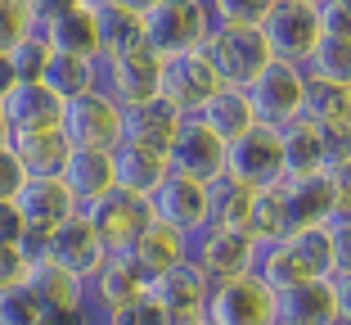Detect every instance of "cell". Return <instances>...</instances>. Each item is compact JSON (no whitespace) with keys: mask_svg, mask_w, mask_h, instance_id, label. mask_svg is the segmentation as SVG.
Masks as SVG:
<instances>
[{"mask_svg":"<svg viewBox=\"0 0 351 325\" xmlns=\"http://www.w3.org/2000/svg\"><path fill=\"white\" fill-rule=\"evenodd\" d=\"M140 23H145V50L158 63L189 54V50H203L207 32H212L207 0H158Z\"/></svg>","mask_w":351,"mask_h":325,"instance_id":"1","label":"cell"},{"mask_svg":"<svg viewBox=\"0 0 351 325\" xmlns=\"http://www.w3.org/2000/svg\"><path fill=\"white\" fill-rule=\"evenodd\" d=\"M351 321V276L302 280L275 294V325H338Z\"/></svg>","mask_w":351,"mask_h":325,"instance_id":"2","label":"cell"},{"mask_svg":"<svg viewBox=\"0 0 351 325\" xmlns=\"http://www.w3.org/2000/svg\"><path fill=\"white\" fill-rule=\"evenodd\" d=\"M248 104L257 113V126H289L302 117V100H306V73L298 63H284V59H270L257 77L248 82Z\"/></svg>","mask_w":351,"mask_h":325,"instance_id":"3","label":"cell"},{"mask_svg":"<svg viewBox=\"0 0 351 325\" xmlns=\"http://www.w3.org/2000/svg\"><path fill=\"white\" fill-rule=\"evenodd\" d=\"M59 131L68 136L73 149H99V154H113V149L122 145V109L95 86V91H86V95H77V100L63 104Z\"/></svg>","mask_w":351,"mask_h":325,"instance_id":"4","label":"cell"},{"mask_svg":"<svg viewBox=\"0 0 351 325\" xmlns=\"http://www.w3.org/2000/svg\"><path fill=\"white\" fill-rule=\"evenodd\" d=\"M207 325H275V294L252 271L217 280L203 303Z\"/></svg>","mask_w":351,"mask_h":325,"instance_id":"5","label":"cell"},{"mask_svg":"<svg viewBox=\"0 0 351 325\" xmlns=\"http://www.w3.org/2000/svg\"><path fill=\"white\" fill-rule=\"evenodd\" d=\"M203 54L217 68L221 86H239V91H248V82L270 63L261 27H212L203 41Z\"/></svg>","mask_w":351,"mask_h":325,"instance_id":"6","label":"cell"},{"mask_svg":"<svg viewBox=\"0 0 351 325\" xmlns=\"http://www.w3.org/2000/svg\"><path fill=\"white\" fill-rule=\"evenodd\" d=\"M279 194H284V212H289V235H298V231H315L329 217L347 212L351 186L329 177V172H320V177L279 181Z\"/></svg>","mask_w":351,"mask_h":325,"instance_id":"7","label":"cell"},{"mask_svg":"<svg viewBox=\"0 0 351 325\" xmlns=\"http://www.w3.org/2000/svg\"><path fill=\"white\" fill-rule=\"evenodd\" d=\"M252 253H257V240H252L248 231L203 226L198 235H189V262L198 267V276H203L207 284L252 271Z\"/></svg>","mask_w":351,"mask_h":325,"instance_id":"8","label":"cell"},{"mask_svg":"<svg viewBox=\"0 0 351 325\" xmlns=\"http://www.w3.org/2000/svg\"><path fill=\"white\" fill-rule=\"evenodd\" d=\"M207 289L212 284L198 276V267L189 262H171L167 271L149 276L145 280V298L167 316V325H185V321H198L203 316V303H207Z\"/></svg>","mask_w":351,"mask_h":325,"instance_id":"9","label":"cell"},{"mask_svg":"<svg viewBox=\"0 0 351 325\" xmlns=\"http://www.w3.org/2000/svg\"><path fill=\"white\" fill-rule=\"evenodd\" d=\"M217 91H221V77H217V68L207 63L203 50H189V54H176V59H162L158 95H162L171 109H180L185 117H194Z\"/></svg>","mask_w":351,"mask_h":325,"instance_id":"10","label":"cell"},{"mask_svg":"<svg viewBox=\"0 0 351 325\" xmlns=\"http://www.w3.org/2000/svg\"><path fill=\"white\" fill-rule=\"evenodd\" d=\"M234 186L248 190H270L284 181V163H279V140L270 126H252L248 136H239L234 145H226V172Z\"/></svg>","mask_w":351,"mask_h":325,"instance_id":"11","label":"cell"},{"mask_svg":"<svg viewBox=\"0 0 351 325\" xmlns=\"http://www.w3.org/2000/svg\"><path fill=\"white\" fill-rule=\"evenodd\" d=\"M158 77H162V63H158L149 50L99 59V91L108 95L117 109H135V104L158 100Z\"/></svg>","mask_w":351,"mask_h":325,"instance_id":"12","label":"cell"},{"mask_svg":"<svg viewBox=\"0 0 351 325\" xmlns=\"http://www.w3.org/2000/svg\"><path fill=\"white\" fill-rule=\"evenodd\" d=\"M275 140H279V163H284V181L320 177V172H329L333 154L351 149V140H329L320 126H311L306 117H298V122H289V126H279Z\"/></svg>","mask_w":351,"mask_h":325,"instance_id":"13","label":"cell"},{"mask_svg":"<svg viewBox=\"0 0 351 325\" xmlns=\"http://www.w3.org/2000/svg\"><path fill=\"white\" fill-rule=\"evenodd\" d=\"M45 258L63 271H73L77 280H90L113 253L104 249V240L95 235V226L86 221V212H73L68 221H59L50 235H45Z\"/></svg>","mask_w":351,"mask_h":325,"instance_id":"14","label":"cell"},{"mask_svg":"<svg viewBox=\"0 0 351 325\" xmlns=\"http://www.w3.org/2000/svg\"><path fill=\"white\" fill-rule=\"evenodd\" d=\"M167 172L189 177V181H198V186H212V181L226 172V145H221L198 117H185L180 131H176V140H171V149H167Z\"/></svg>","mask_w":351,"mask_h":325,"instance_id":"15","label":"cell"},{"mask_svg":"<svg viewBox=\"0 0 351 325\" xmlns=\"http://www.w3.org/2000/svg\"><path fill=\"white\" fill-rule=\"evenodd\" d=\"M145 208L154 221H162V226H171V231H180L189 240V235H198L207 226V186L167 172L162 186L145 199Z\"/></svg>","mask_w":351,"mask_h":325,"instance_id":"16","label":"cell"},{"mask_svg":"<svg viewBox=\"0 0 351 325\" xmlns=\"http://www.w3.org/2000/svg\"><path fill=\"white\" fill-rule=\"evenodd\" d=\"M261 41H266L270 59H284V63H306V54L320 45V23H315V10L306 5H289L279 0L270 19L261 23Z\"/></svg>","mask_w":351,"mask_h":325,"instance_id":"17","label":"cell"},{"mask_svg":"<svg viewBox=\"0 0 351 325\" xmlns=\"http://www.w3.org/2000/svg\"><path fill=\"white\" fill-rule=\"evenodd\" d=\"M27 294L36 298L41 316H54V321H77V316H90L86 312V280H77L73 271L54 267L50 258L27 267Z\"/></svg>","mask_w":351,"mask_h":325,"instance_id":"18","label":"cell"},{"mask_svg":"<svg viewBox=\"0 0 351 325\" xmlns=\"http://www.w3.org/2000/svg\"><path fill=\"white\" fill-rule=\"evenodd\" d=\"M86 221L95 226V235L104 240V249L108 253H122L126 244L135 240V235L149 226V208L145 199H131V194H104L99 203H90V208H82Z\"/></svg>","mask_w":351,"mask_h":325,"instance_id":"19","label":"cell"},{"mask_svg":"<svg viewBox=\"0 0 351 325\" xmlns=\"http://www.w3.org/2000/svg\"><path fill=\"white\" fill-rule=\"evenodd\" d=\"M113 258H122L131 271H140V276L149 280V276L167 271L171 262H185V258H189V240H185L180 231H171V226H162V221L149 217L145 231L135 235V240L126 244L122 253H113Z\"/></svg>","mask_w":351,"mask_h":325,"instance_id":"20","label":"cell"},{"mask_svg":"<svg viewBox=\"0 0 351 325\" xmlns=\"http://www.w3.org/2000/svg\"><path fill=\"white\" fill-rule=\"evenodd\" d=\"M14 208H19L23 226H32V231H54L59 221H68L73 212H82L73 203V194L63 190L59 177H27L23 190L14 194Z\"/></svg>","mask_w":351,"mask_h":325,"instance_id":"21","label":"cell"},{"mask_svg":"<svg viewBox=\"0 0 351 325\" xmlns=\"http://www.w3.org/2000/svg\"><path fill=\"white\" fill-rule=\"evenodd\" d=\"M180 122H185V113L171 109L162 95L149 100V104L122 109V145H140V149H154V154H167L176 131H180Z\"/></svg>","mask_w":351,"mask_h":325,"instance_id":"22","label":"cell"},{"mask_svg":"<svg viewBox=\"0 0 351 325\" xmlns=\"http://www.w3.org/2000/svg\"><path fill=\"white\" fill-rule=\"evenodd\" d=\"M63 190L73 194L77 208H90L104 194H113V154H99V149H73L59 168Z\"/></svg>","mask_w":351,"mask_h":325,"instance_id":"23","label":"cell"},{"mask_svg":"<svg viewBox=\"0 0 351 325\" xmlns=\"http://www.w3.org/2000/svg\"><path fill=\"white\" fill-rule=\"evenodd\" d=\"M41 41L50 45V54H73V59L99 63V19H95V5H77V10L50 19L41 27Z\"/></svg>","mask_w":351,"mask_h":325,"instance_id":"24","label":"cell"},{"mask_svg":"<svg viewBox=\"0 0 351 325\" xmlns=\"http://www.w3.org/2000/svg\"><path fill=\"white\" fill-rule=\"evenodd\" d=\"M140 294H145V276L131 271L122 258H108V262L86 280V312H90L95 321H104L108 312L126 307L131 298H140Z\"/></svg>","mask_w":351,"mask_h":325,"instance_id":"25","label":"cell"},{"mask_svg":"<svg viewBox=\"0 0 351 325\" xmlns=\"http://www.w3.org/2000/svg\"><path fill=\"white\" fill-rule=\"evenodd\" d=\"M10 154L23 163L27 177H59L63 158L73 154L68 136H63L59 126H32V131H10Z\"/></svg>","mask_w":351,"mask_h":325,"instance_id":"26","label":"cell"},{"mask_svg":"<svg viewBox=\"0 0 351 325\" xmlns=\"http://www.w3.org/2000/svg\"><path fill=\"white\" fill-rule=\"evenodd\" d=\"M167 177V154L140 145H117L113 149V190L131 194V199H149Z\"/></svg>","mask_w":351,"mask_h":325,"instance_id":"27","label":"cell"},{"mask_svg":"<svg viewBox=\"0 0 351 325\" xmlns=\"http://www.w3.org/2000/svg\"><path fill=\"white\" fill-rule=\"evenodd\" d=\"M302 117H306L311 126H320L329 140H351V86L306 82Z\"/></svg>","mask_w":351,"mask_h":325,"instance_id":"28","label":"cell"},{"mask_svg":"<svg viewBox=\"0 0 351 325\" xmlns=\"http://www.w3.org/2000/svg\"><path fill=\"white\" fill-rule=\"evenodd\" d=\"M194 117L221 140V145H234L239 136H248L252 126H257V113H252L248 95L239 91V86H221V91L212 95V100H207Z\"/></svg>","mask_w":351,"mask_h":325,"instance_id":"29","label":"cell"},{"mask_svg":"<svg viewBox=\"0 0 351 325\" xmlns=\"http://www.w3.org/2000/svg\"><path fill=\"white\" fill-rule=\"evenodd\" d=\"M0 109H5V122H10V131H32V126H59V95L50 91V86L41 82H27V86H14L5 100H0Z\"/></svg>","mask_w":351,"mask_h":325,"instance_id":"30","label":"cell"},{"mask_svg":"<svg viewBox=\"0 0 351 325\" xmlns=\"http://www.w3.org/2000/svg\"><path fill=\"white\" fill-rule=\"evenodd\" d=\"M252 276L266 284L270 294H279V289H293V284H302V280H315V276L302 267V258H298V249H293V240L257 244V253H252Z\"/></svg>","mask_w":351,"mask_h":325,"instance_id":"31","label":"cell"},{"mask_svg":"<svg viewBox=\"0 0 351 325\" xmlns=\"http://www.w3.org/2000/svg\"><path fill=\"white\" fill-rule=\"evenodd\" d=\"M95 19H99V59H117V54L145 50V23L135 14L117 10V5H95Z\"/></svg>","mask_w":351,"mask_h":325,"instance_id":"32","label":"cell"},{"mask_svg":"<svg viewBox=\"0 0 351 325\" xmlns=\"http://www.w3.org/2000/svg\"><path fill=\"white\" fill-rule=\"evenodd\" d=\"M257 190L234 186L230 177H217L207 186V226H226V231H248V212Z\"/></svg>","mask_w":351,"mask_h":325,"instance_id":"33","label":"cell"},{"mask_svg":"<svg viewBox=\"0 0 351 325\" xmlns=\"http://www.w3.org/2000/svg\"><path fill=\"white\" fill-rule=\"evenodd\" d=\"M41 86H50V91L59 95V104H68V100H77V95H86V91L99 86V63L95 59H73V54H50Z\"/></svg>","mask_w":351,"mask_h":325,"instance_id":"34","label":"cell"},{"mask_svg":"<svg viewBox=\"0 0 351 325\" xmlns=\"http://www.w3.org/2000/svg\"><path fill=\"white\" fill-rule=\"evenodd\" d=\"M306 82H333V86H351V41L338 36H320V45L306 54L302 63Z\"/></svg>","mask_w":351,"mask_h":325,"instance_id":"35","label":"cell"},{"mask_svg":"<svg viewBox=\"0 0 351 325\" xmlns=\"http://www.w3.org/2000/svg\"><path fill=\"white\" fill-rule=\"evenodd\" d=\"M248 235H252L257 244L289 240V212H284V194H279V186H270V190H257V194H252Z\"/></svg>","mask_w":351,"mask_h":325,"instance_id":"36","label":"cell"},{"mask_svg":"<svg viewBox=\"0 0 351 325\" xmlns=\"http://www.w3.org/2000/svg\"><path fill=\"white\" fill-rule=\"evenodd\" d=\"M279 0H207L212 27H261Z\"/></svg>","mask_w":351,"mask_h":325,"instance_id":"37","label":"cell"},{"mask_svg":"<svg viewBox=\"0 0 351 325\" xmlns=\"http://www.w3.org/2000/svg\"><path fill=\"white\" fill-rule=\"evenodd\" d=\"M45 63H50V45L41 41V32H27L19 45L10 50V68H14V82H41L45 77Z\"/></svg>","mask_w":351,"mask_h":325,"instance_id":"38","label":"cell"},{"mask_svg":"<svg viewBox=\"0 0 351 325\" xmlns=\"http://www.w3.org/2000/svg\"><path fill=\"white\" fill-rule=\"evenodd\" d=\"M36 321H41V307L27 294V284L0 289V325H36Z\"/></svg>","mask_w":351,"mask_h":325,"instance_id":"39","label":"cell"},{"mask_svg":"<svg viewBox=\"0 0 351 325\" xmlns=\"http://www.w3.org/2000/svg\"><path fill=\"white\" fill-rule=\"evenodd\" d=\"M27 32H36V27H32L23 0H0V54H10Z\"/></svg>","mask_w":351,"mask_h":325,"instance_id":"40","label":"cell"},{"mask_svg":"<svg viewBox=\"0 0 351 325\" xmlns=\"http://www.w3.org/2000/svg\"><path fill=\"white\" fill-rule=\"evenodd\" d=\"M315 23H320V36L351 41V0H320L315 5Z\"/></svg>","mask_w":351,"mask_h":325,"instance_id":"41","label":"cell"},{"mask_svg":"<svg viewBox=\"0 0 351 325\" xmlns=\"http://www.w3.org/2000/svg\"><path fill=\"white\" fill-rule=\"evenodd\" d=\"M104 325H167V316L158 312V307L149 303L145 294H140V298H131L126 307L108 312V316H104Z\"/></svg>","mask_w":351,"mask_h":325,"instance_id":"42","label":"cell"},{"mask_svg":"<svg viewBox=\"0 0 351 325\" xmlns=\"http://www.w3.org/2000/svg\"><path fill=\"white\" fill-rule=\"evenodd\" d=\"M23 181H27L23 163L10 154V145H0V203H14V194L23 190Z\"/></svg>","mask_w":351,"mask_h":325,"instance_id":"43","label":"cell"},{"mask_svg":"<svg viewBox=\"0 0 351 325\" xmlns=\"http://www.w3.org/2000/svg\"><path fill=\"white\" fill-rule=\"evenodd\" d=\"M77 5H86V0H23V10H27V19H32V27H36V32H41L50 19L77 10Z\"/></svg>","mask_w":351,"mask_h":325,"instance_id":"44","label":"cell"},{"mask_svg":"<svg viewBox=\"0 0 351 325\" xmlns=\"http://www.w3.org/2000/svg\"><path fill=\"white\" fill-rule=\"evenodd\" d=\"M27 258L19 253V244H10V249H0V289H14V284L27 280Z\"/></svg>","mask_w":351,"mask_h":325,"instance_id":"45","label":"cell"},{"mask_svg":"<svg viewBox=\"0 0 351 325\" xmlns=\"http://www.w3.org/2000/svg\"><path fill=\"white\" fill-rule=\"evenodd\" d=\"M23 217H19V208L14 203H0V249H10V244H19L23 240Z\"/></svg>","mask_w":351,"mask_h":325,"instance_id":"46","label":"cell"},{"mask_svg":"<svg viewBox=\"0 0 351 325\" xmlns=\"http://www.w3.org/2000/svg\"><path fill=\"white\" fill-rule=\"evenodd\" d=\"M104 5H117V10H126V14H135V19H145L149 10H154L158 0H104Z\"/></svg>","mask_w":351,"mask_h":325,"instance_id":"47","label":"cell"},{"mask_svg":"<svg viewBox=\"0 0 351 325\" xmlns=\"http://www.w3.org/2000/svg\"><path fill=\"white\" fill-rule=\"evenodd\" d=\"M14 86H19V82H14V68H10V54H0V100H5V95H10V91H14Z\"/></svg>","mask_w":351,"mask_h":325,"instance_id":"48","label":"cell"},{"mask_svg":"<svg viewBox=\"0 0 351 325\" xmlns=\"http://www.w3.org/2000/svg\"><path fill=\"white\" fill-rule=\"evenodd\" d=\"M90 321H95V316H77V321H54V316H41L36 325H90Z\"/></svg>","mask_w":351,"mask_h":325,"instance_id":"49","label":"cell"},{"mask_svg":"<svg viewBox=\"0 0 351 325\" xmlns=\"http://www.w3.org/2000/svg\"><path fill=\"white\" fill-rule=\"evenodd\" d=\"M10 140V122H5V109H0V145Z\"/></svg>","mask_w":351,"mask_h":325,"instance_id":"50","label":"cell"},{"mask_svg":"<svg viewBox=\"0 0 351 325\" xmlns=\"http://www.w3.org/2000/svg\"><path fill=\"white\" fill-rule=\"evenodd\" d=\"M289 5H306V10H315V5H320V0H289Z\"/></svg>","mask_w":351,"mask_h":325,"instance_id":"51","label":"cell"},{"mask_svg":"<svg viewBox=\"0 0 351 325\" xmlns=\"http://www.w3.org/2000/svg\"><path fill=\"white\" fill-rule=\"evenodd\" d=\"M185 325H207V321H203V316H198V321H185Z\"/></svg>","mask_w":351,"mask_h":325,"instance_id":"52","label":"cell"},{"mask_svg":"<svg viewBox=\"0 0 351 325\" xmlns=\"http://www.w3.org/2000/svg\"><path fill=\"white\" fill-rule=\"evenodd\" d=\"M90 325H104V321H90Z\"/></svg>","mask_w":351,"mask_h":325,"instance_id":"53","label":"cell"}]
</instances>
